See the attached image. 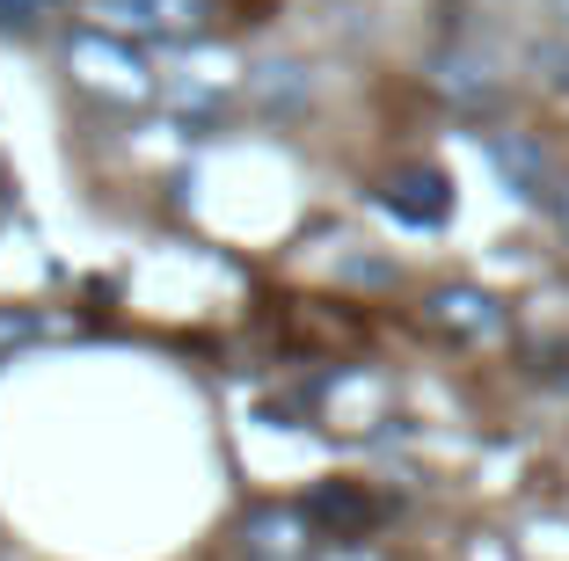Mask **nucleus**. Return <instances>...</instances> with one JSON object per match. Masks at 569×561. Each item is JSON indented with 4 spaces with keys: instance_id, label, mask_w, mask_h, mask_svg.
I'll list each match as a JSON object with an SVG mask.
<instances>
[{
    "instance_id": "423d86ee",
    "label": "nucleus",
    "mask_w": 569,
    "mask_h": 561,
    "mask_svg": "<svg viewBox=\"0 0 569 561\" xmlns=\"http://www.w3.org/2000/svg\"><path fill=\"white\" fill-rule=\"evenodd\" d=\"M67 0H0V37H37Z\"/></svg>"
},
{
    "instance_id": "f03ea898",
    "label": "nucleus",
    "mask_w": 569,
    "mask_h": 561,
    "mask_svg": "<svg viewBox=\"0 0 569 561\" xmlns=\"http://www.w3.org/2000/svg\"><path fill=\"white\" fill-rule=\"evenodd\" d=\"M73 81H81L88 96H110V102H147L153 96L147 59H139L132 37H118V30H88L81 44H73Z\"/></svg>"
},
{
    "instance_id": "7ed1b4c3",
    "label": "nucleus",
    "mask_w": 569,
    "mask_h": 561,
    "mask_svg": "<svg viewBox=\"0 0 569 561\" xmlns=\"http://www.w3.org/2000/svg\"><path fill=\"white\" fill-rule=\"evenodd\" d=\"M380 204L402 227H438V219L452 212V182L438 176V168H395V176L380 182Z\"/></svg>"
},
{
    "instance_id": "20e7f679",
    "label": "nucleus",
    "mask_w": 569,
    "mask_h": 561,
    "mask_svg": "<svg viewBox=\"0 0 569 561\" xmlns=\"http://www.w3.org/2000/svg\"><path fill=\"white\" fill-rule=\"evenodd\" d=\"M489 161L503 168V182H511L519 198H548V153H540L533 139H519V132L503 139L497 132V139H489Z\"/></svg>"
},
{
    "instance_id": "1a4fd4ad",
    "label": "nucleus",
    "mask_w": 569,
    "mask_h": 561,
    "mask_svg": "<svg viewBox=\"0 0 569 561\" xmlns=\"http://www.w3.org/2000/svg\"><path fill=\"white\" fill-rule=\"evenodd\" d=\"M562 16H569V0H562Z\"/></svg>"
},
{
    "instance_id": "0eeeda50",
    "label": "nucleus",
    "mask_w": 569,
    "mask_h": 561,
    "mask_svg": "<svg viewBox=\"0 0 569 561\" xmlns=\"http://www.w3.org/2000/svg\"><path fill=\"white\" fill-rule=\"evenodd\" d=\"M30 335H37V321H30V314H16V307H0V350L30 343Z\"/></svg>"
},
{
    "instance_id": "39448f33",
    "label": "nucleus",
    "mask_w": 569,
    "mask_h": 561,
    "mask_svg": "<svg viewBox=\"0 0 569 561\" xmlns=\"http://www.w3.org/2000/svg\"><path fill=\"white\" fill-rule=\"evenodd\" d=\"M431 321H438V329H452V335H497L503 329L497 299H482V292H438L431 299Z\"/></svg>"
},
{
    "instance_id": "6e6552de",
    "label": "nucleus",
    "mask_w": 569,
    "mask_h": 561,
    "mask_svg": "<svg viewBox=\"0 0 569 561\" xmlns=\"http://www.w3.org/2000/svg\"><path fill=\"white\" fill-rule=\"evenodd\" d=\"M555 219H562V233H569V182H562V198H555Z\"/></svg>"
},
{
    "instance_id": "f257e3e1",
    "label": "nucleus",
    "mask_w": 569,
    "mask_h": 561,
    "mask_svg": "<svg viewBox=\"0 0 569 561\" xmlns=\"http://www.w3.org/2000/svg\"><path fill=\"white\" fill-rule=\"evenodd\" d=\"M102 30L132 44H198L212 30V0H88Z\"/></svg>"
}]
</instances>
